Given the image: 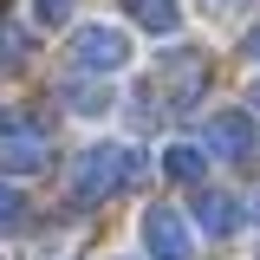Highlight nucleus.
Wrapping results in <instances>:
<instances>
[{"mask_svg": "<svg viewBox=\"0 0 260 260\" xmlns=\"http://www.w3.org/2000/svg\"><path fill=\"white\" fill-rule=\"evenodd\" d=\"M150 169H143V156L130 150V143H91V150H78V162L65 169V189H72V202H104V195L117 189H137Z\"/></svg>", "mask_w": 260, "mask_h": 260, "instance_id": "obj_1", "label": "nucleus"}, {"mask_svg": "<svg viewBox=\"0 0 260 260\" xmlns=\"http://www.w3.org/2000/svg\"><path fill=\"white\" fill-rule=\"evenodd\" d=\"M65 65L85 72V78H111V72L130 65V32H117V26H78L72 39H65Z\"/></svg>", "mask_w": 260, "mask_h": 260, "instance_id": "obj_2", "label": "nucleus"}, {"mask_svg": "<svg viewBox=\"0 0 260 260\" xmlns=\"http://www.w3.org/2000/svg\"><path fill=\"white\" fill-rule=\"evenodd\" d=\"M202 150L221 156V162H254V150H260L254 117H247V111H215L208 130H202Z\"/></svg>", "mask_w": 260, "mask_h": 260, "instance_id": "obj_3", "label": "nucleus"}, {"mask_svg": "<svg viewBox=\"0 0 260 260\" xmlns=\"http://www.w3.org/2000/svg\"><path fill=\"white\" fill-rule=\"evenodd\" d=\"M143 247H150V260H189L195 254L189 221H182L176 208H150V215H143Z\"/></svg>", "mask_w": 260, "mask_h": 260, "instance_id": "obj_4", "label": "nucleus"}, {"mask_svg": "<svg viewBox=\"0 0 260 260\" xmlns=\"http://www.w3.org/2000/svg\"><path fill=\"white\" fill-rule=\"evenodd\" d=\"M202 85H208V59H202V52H182L176 72H162V98H169V111H189L195 98H202Z\"/></svg>", "mask_w": 260, "mask_h": 260, "instance_id": "obj_5", "label": "nucleus"}, {"mask_svg": "<svg viewBox=\"0 0 260 260\" xmlns=\"http://www.w3.org/2000/svg\"><path fill=\"white\" fill-rule=\"evenodd\" d=\"M195 215L208 234H234L241 228V195H221V189H195Z\"/></svg>", "mask_w": 260, "mask_h": 260, "instance_id": "obj_6", "label": "nucleus"}, {"mask_svg": "<svg viewBox=\"0 0 260 260\" xmlns=\"http://www.w3.org/2000/svg\"><path fill=\"white\" fill-rule=\"evenodd\" d=\"M117 7H124L143 32H176L182 26V7H176V0H117Z\"/></svg>", "mask_w": 260, "mask_h": 260, "instance_id": "obj_7", "label": "nucleus"}, {"mask_svg": "<svg viewBox=\"0 0 260 260\" xmlns=\"http://www.w3.org/2000/svg\"><path fill=\"white\" fill-rule=\"evenodd\" d=\"M156 169L169 176V182H202V150H195V143H169Z\"/></svg>", "mask_w": 260, "mask_h": 260, "instance_id": "obj_8", "label": "nucleus"}, {"mask_svg": "<svg viewBox=\"0 0 260 260\" xmlns=\"http://www.w3.org/2000/svg\"><path fill=\"white\" fill-rule=\"evenodd\" d=\"M32 221V208H26V195L13 189V182H0V234H20V228Z\"/></svg>", "mask_w": 260, "mask_h": 260, "instance_id": "obj_9", "label": "nucleus"}, {"mask_svg": "<svg viewBox=\"0 0 260 260\" xmlns=\"http://www.w3.org/2000/svg\"><path fill=\"white\" fill-rule=\"evenodd\" d=\"M13 59H26V32L0 20V65H13Z\"/></svg>", "mask_w": 260, "mask_h": 260, "instance_id": "obj_10", "label": "nucleus"}, {"mask_svg": "<svg viewBox=\"0 0 260 260\" xmlns=\"http://www.w3.org/2000/svg\"><path fill=\"white\" fill-rule=\"evenodd\" d=\"M241 221H260V189H247V195H241Z\"/></svg>", "mask_w": 260, "mask_h": 260, "instance_id": "obj_11", "label": "nucleus"}, {"mask_svg": "<svg viewBox=\"0 0 260 260\" xmlns=\"http://www.w3.org/2000/svg\"><path fill=\"white\" fill-rule=\"evenodd\" d=\"M247 59H254V65H260V26H254V32H247Z\"/></svg>", "mask_w": 260, "mask_h": 260, "instance_id": "obj_12", "label": "nucleus"}]
</instances>
